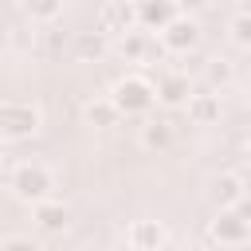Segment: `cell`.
<instances>
[{
    "label": "cell",
    "instance_id": "1",
    "mask_svg": "<svg viewBox=\"0 0 251 251\" xmlns=\"http://www.w3.org/2000/svg\"><path fill=\"white\" fill-rule=\"evenodd\" d=\"M8 188L27 200V204H39V200H51V188H55V176L47 173V165L39 161H20L12 173H8Z\"/></svg>",
    "mask_w": 251,
    "mask_h": 251
},
{
    "label": "cell",
    "instance_id": "2",
    "mask_svg": "<svg viewBox=\"0 0 251 251\" xmlns=\"http://www.w3.org/2000/svg\"><path fill=\"white\" fill-rule=\"evenodd\" d=\"M39 122H43V114H39L35 102H24V98L0 102V137H4V141H24V137H31V133L39 129Z\"/></svg>",
    "mask_w": 251,
    "mask_h": 251
},
{
    "label": "cell",
    "instance_id": "3",
    "mask_svg": "<svg viewBox=\"0 0 251 251\" xmlns=\"http://www.w3.org/2000/svg\"><path fill=\"white\" fill-rule=\"evenodd\" d=\"M110 102H114V110L118 114H149V106L157 102L153 98V82L149 78H141V75H126V78H118L114 82V90L106 94Z\"/></svg>",
    "mask_w": 251,
    "mask_h": 251
},
{
    "label": "cell",
    "instance_id": "4",
    "mask_svg": "<svg viewBox=\"0 0 251 251\" xmlns=\"http://www.w3.org/2000/svg\"><path fill=\"white\" fill-rule=\"evenodd\" d=\"M200 43V24L188 16V12H176L165 27H161V51H173V55H188L192 47Z\"/></svg>",
    "mask_w": 251,
    "mask_h": 251
},
{
    "label": "cell",
    "instance_id": "5",
    "mask_svg": "<svg viewBox=\"0 0 251 251\" xmlns=\"http://www.w3.org/2000/svg\"><path fill=\"white\" fill-rule=\"evenodd\" d=\"M133 27H137L133 4H126V0H110V4L98 8V27H94V31H102V35H126V31H133Z\"/></svg>",
    "mask_w": 251,
    "mask_h": 251
},
{
    "label": "cell",
    "instance_id": "6",
    "mask_svg": "<svg viewBox=\"0 0 251 251\" xmlns=\"http://www.w3.org/2000/svg\"><path fill=\"white\" fill-rule=\"evenodd\" d=\"M212 200L220 204V212H239L247 200V180L239 173H220L212 180Z\"/></svg>",
    "mask_w": 251,
    "mask_h": 251
},
{
    "label": "cell",
    "instance_id": "7",
    "mask_svg": "<svg viewBox=\"0 0 251 251\" xmlns=\"http://www.w3.org/2000/svg\"><path fill=\"white\" fill-rule=\"evenodd\" d=\"M247 235H251V227H247L243 212H220V216L212 220V239H216L220 247H243Z\"/></svg>",
    "mask_w": 251,
    "mask_h": 251
},
{
    "label": "cell",
    "instance_id": "8",
    "mask_svg": "<svg viewBox=\"0 0 251 251\" xmlns=\"http://www.w3.org/2000/svg\"><path fill=\"white\" fill-rule=\"evenodd\" d=\"M165 239H169V231H165V224H157V220H137V224H129V231H126L129 251H161Z\"/></svg>",
    "mask_w": 251,
    "mask_h": 251
},
{
    "label": "cell",
    "instance_id": "9",
    "mask_svg": "<svg viewBox=\"0 0 251 251\" xmlns=\"http://www.w3.org/2000/svg\"><path fill=\"white\" fill-rule=\"evenodd\" d=\"M188 94H192L188 75H180V71H161V75H157L153 98H161L165 106H184V102H188Z\"/></svg>",
    "mask_w": 251,
    "mask_h": 251
},
{
    "label": "cell",
    "instance_id": "10",
    "mask_svg": "<svg viewBox=\"0 0 251 251\" xmlns=\"http://www.w3.org/2000/svg\"><path fill=\"white\" fill-rule=\"evenodd\" d=\"M118 51L126 55V63H145V59H161V47L149 39V31H141V27H133V31H126V35H118Z\"/></svg>",
    "mask_w": 251,
    "mask_h": 251
},
{
    "label": "cell",
    "instance_id": "11",
    "mask_svg": "<svg viewBox=\"0 0 251 251\" xmlns=\"http://www.w3.org/2000/svg\"><path fill=\"white\" fill-rule=\"evenodd\" d=\"M184 110H188L192 126H212V122H220V94L216 90H192Z\"/></svg>",
    "mask_w": 251,
    "mask_h": 251
},
{
    "label": "cell",
    "instance_id": "12",
    "mask_svg": "<svg viewBox=\"0 0 251 251\" xmlns=\"http://www.w3.org/2000/svg\"><path fill=\"white\" fill-rule=\"evenodd\" d=\"M180 8L176 4H165V0H145V4H133V16H137V27L141 31H161Z\"/></svg>",
    "mask_w": 251,
    "mask_h": 251
},
{
    "label": "cell",
    "instance_id": "13",
    "mask_svg": "<svg viewBox=\"0 0 251 251\" xmlns=\"http://www.w3.org/2000/svg\"><path fill=\"white\" fill-rule=\"evenodd\" d=\"M31 208H35V224H39V231L59 235V231L71 227V212H67L63 200H39V204H31Z\"/></svg>",
    "mask_w": 251,
    "mask_h": 251
},
{
    "label": "cell",
    "instance_id": "14",
    "mask_svg": "<svg viewBox=\"0 0 251 251\" xmlns=\"http://www.w3.org/2000/svg\"><path fill=\"white\" fill-rule=\"evenodd\" d=\"M71 47H75V55H78V59H86V63H90V59L98 63V59H102V55L110 51L106 35H102V31H94V27H90V31H75Z\"/></svg>",
    "mask_w": 251,
    "mask_h": 251
},
{
    "label": "cell",
    "instance_id": "15",
    "mask_svg": "<svg viewBox=\"0 0 251 251\" xmlns=\"http://www.w3.org/2000/svg\"><path fill=\"white\" fill-rule=\"evenodd\" d=\"M141 145H145V149H169V145H173V126H169V122H157V118L145 122V126H141Z\"/></svg>",
    "mask_w": 251,
    "mask_h": 251
},
{
    "label": "cell",
    "instance_id": "16",
    "mask_svg": "<svg viewBox=\"0 0 251 251\" xmlns=\"http://www.w3.org/2000/svg\"><path fill=\"white\" fill-rule=\"evenodd\" d=\"M82 114H86V122H90V126H114V122L122 118V114L114 110V102H110V98H90Z\"/></svg>",
    "mask_w": 251,
    "mask_h": 251
},
{
    "label": "cell",
    "instance_id": "17",
    "mask_svg": "<svg viewBox=\"0 0 251 251\" xmlns=\"http://www.w3.org/2000/svg\"><path fill=\"white\" fill-rule=\"evenodd\" d=\"M20 12L31 20H55V16H63V4L59 0H27V4H20Z\"/></svg>",
    "mask_w": 251,
    "mask_h": 251
},
{
    "label": "cell",
    "instance_id": "18",
    "mask_svg": "<svg viewBox=\"0 0 251 251\" xmlns=\"http://www.w3.org/2000/svg\"><path fill=\"white\" fill-rule=\"evenodd\" d=\"M231 39H235L239 47L251 43V8H247V4H239L235 16H231Z\"/></svg>",
    "mask_w": 251,
    "mask_h": 251
},
{
    "label": "cell",
    "instance_id": "19",
    "mask_svg": "<svg viewBox=\"0 0 251 251\" xmlns=\"http://www.w3.org/2000/svg\"><path fill=\"white\" fill-rule=\"evenodd\" d=\"M204 75H208V90H216V86H227V82H231V63H227V59H212Z\"/></svg>",
    "mask_w": 251,
    "mask_h": 251
},
{
    "label": "cell",
    "instance_id": "20",
    "mask_svg": "<svg viewBox=\"0 0 251 251\" xmlns=\"http://www.w3.org/2000/svg\"><path fill=\"white\" fill-rule=\"evenodd\" d=\"M0 251H39V243L27 239V235H8V239L0 243Z\"/></svg>",
    "mask_w": 251,
    "mask_h": 251
},
{
    "label": "cell",
    "instance_id": "21",
    "mask_svg": "<svg viewBox=\"0 0 251 251\" xmlns=\"http://www.w3.org/2000/svg\"><path fill=\"white\" fill-rule=\"evenodd\" d=\"M4 145H8V141H4V137H0V157H4Z\"/></svg>",
    "mask_w": 251,
    "mask_h": 251
}]
</instances>
